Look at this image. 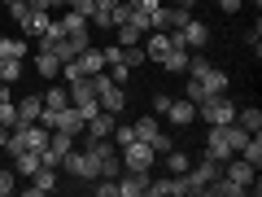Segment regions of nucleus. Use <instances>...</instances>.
<instances>
[{
    "mask_svg": "<svg viewBox=\"0 0 262 197\" xmlns=\"http://www.w3.org/2000/svg\"><path fill=\"white\" fill-rule=\"evenodd\" d=\"M13 171H18L22 180H31L39 171V153L35 149H18V153H13Z\"/></svg>",
    "mask_w": 262,
    "mask_h": 197,
    "instance_id": "nucleus-19",
    "label": "nucleus"
},
{
    "mask_svg": "<svg viewBox=\"0 0 262 197\" xmlns=\"http://www.w3.org/2000/svg\"><path fill=\"white\" fill-rule=\"evenodd\" d=\"M9 88H13V84H0V101H9Z\"/></svg>",
    "mask_w": 262,
    "mask_h": 197,
    "instance_id": "nucleus-46",
    "label": "nucleus"
},
{
    "mask_svg": "<svg viewBox=\"0 0 262 197\" xmlns=\"http://www.w3.org/2000/svg\"><path fill=\"white\" fill-rule=\"evenodd\" d=\"M184 96H188V101H201V96H206V88H201V79H184Z\"/></svg>",
    "mask_w": 262,
    "mask_h": 197,
    "instance_id": "nucleus-36",
    "label": "nucleus"
},
{
    "mask_svg": "<svg viewBox=\"0 0 262 197\" xmlns=\"http://www.w3.org/2000/svg\"><path fill=\"white\" fill-rule=\"evenodd\" d=\"M188 18H192V13L179 9V5H158V9H153V31H166L170 35V31H179Z\"/></svg>",
    "mask_w": 262,
    "mask_h": 197,
    "instance_id": "nucleus-6",
    "label": "nucleus"
},
{
    "mask_svg": "<svg viewBox=\"0 0 262 197\" xmlns=\"http://www.w3.org/2000/svg\"><path fill=\"white\" fill-rule=\"evenodd\" d=\"M114 123H118V114H92V119H88L83 123V131H79V136H83V141L88 145H92V141H105V136H114Z\"/></svg>",
    "mask_w": 262,
    "mask_h": 197,
    "instance_id": "nucleus-8",
    "label": "nucleus"
},
{
    "mask_svg": "<svg viewBox=\"0 0 262 197\" xmlns=\"http://www.w3.org/2000/svg\"><path fill=\"white\" fill-rule=\"evenodd\" d=\"M219 175H223V162H210V158H201L196 167H188L184 175H179V180H184V197H196V193H206V188L214 184Z\"/></svg>",
    "mask_w": 262,
    "mask_h": 197,
    "instance_id": "nucleus-2",
    "label": "nucleus"
},
{
    "mask_svg": "<svg viewBox=\"0 0 262 197\" xmlns=\"http://www.w3.org/2000/svg\"><path fill=\"white\" fill-rule=\"evenodd\" d=\"M44 105L48 110H61V105H70V92L66 88H44Z\"/></svg>",
    "mask_w": 262,
    "mask_h": 197,
    "instance_id": "nucleus-28",
    "label": "nucleus"
},
{
    "mask_svg": "<svg viewBox=\"0 0 262 197\" xmlns=\"http://www.w3.org/2000/svg\"><path fill=\"white\" fill-rule=\"evenodd\" d=\"M70 5H75V0H66V9H70Z\"/></svg>",
    "mask_w": 262,
    "mask_h": 197,
    "instance_id": "nucleus-47",
    "label": "nucleus"
},
{
    "mask_svg": "<svg viewBox=\"0 0 262 197\" xmlns=\"http://www.w3.org/2000/svg\"><path fill=\"white\" fill-rule=\"evenodd\" d=\"M162 158H166V167H170V175H184V171L192 167V158H188V153H179V149H170V153H162Z\"/></svg>",
    "mask_w": 262,
    "mask_h": 197,
    "instance_id": "nucleus-27",
    "label": "nucleus"
},
{
    "mask_svg": "<svg viewBox=\"0 0 262 197\" xmlns=\"http://www.w3.org/2000/svg\"><path fill=\"white\" fill-rule=\"evenodd\" d=\"M153 162H158V153H153L149 141L122 145V171H153Z\"/></svg>",
    "mask_w": 262,
    "mask_h": 197,
    "instance_id": "nucleus-5",
    "label": "nucleus"
},
{
    "mask_svg": "<svg viewBox=\"0 0 262 197\" xmlns=\"http://www.w3.org/2000/svg\"><path fill=\"white\" fill-rule=\"evenodd\" d=\"M236 127L249 131V136H253V131H262V110H258V105H249V110H241V105H236Z\"/></svg>",
    "mask_w": 262,
    "mask_h": 197,
    "instance_id": "nucleus-22",
    "label": "nucleus"
},
{
    "mask_svg": "<svg viewBox=\"0 0 262 197\" xmlns=\"http://www.w3.org/2000/svg\"><path fill=\"white\" fill-rule=\"evenodd\" d=\"M22 193H27V197H48V193H57V167H39Z\"/></svg>",
    "mask_w": 262,
    "mask_h": 197,
    "instance_id": "nucleus-9",
    "label": "nucleus"
},
{
    "mask_svg": "<svg viewBox=\"0 0 262 197\" xmlns=\"http://www.w3.org/2000/svg\"><path fill=\"white\" fill-rule=\"evenodd\" d=\"M158 66L166 70V75H184V70H188V48H179V44H175V48H170V53L162 57Z\"/></svg>",
    "mask_w": 262,
    "mask_h": 197,
    "instance_id": "nucleus-21",
    "label": "nucleus"
},
{
    "mask_svg": "<svg viewBox=\"0 0 262 197\" xmlns=\"http://www.w3.org/2000/svg\"><path fill=\"white\" fill-rule=\"evenodd\" d=\"M206 193H210V197H245V188L236 184V180H227V175H219L214 184L206 188Z\"/></svg>",
    "mask_w": 262,
    "mask_h": 197,
    "instance_id": "nucleus-23",
    "label": "nucleus"
},
{
    "mask_svg": "<svg viewBox=\"0 0 262 197\" xmlns=\"http://www.w3.org/2000/svg\"><path fill=\"white\" fill-rule=\"evenodd\" d=\"M140 48H144V57H149V62H162V57H166L175 44H170V35H166V31H149V35L140 40Z\"/></svg>",
    "mask_w": 262,
    "mask_h": 197,
    "instance_id": "nucleus-13",
    "label": "nucleus"
},
{
    "mask_svg": "<svg viewBox=\"0 0 262 197\" xmlns=\"http://www.w3.org/2000/svg\"><path fill=\"white\" fill-rule=\"evenodd\" d=\"M70 9H75V13H83V18H92V9H96V0H75V5H70Z\"/></svg>",
    "mask_w": 262,
    "mask_h": 197,
    "instance_id": "nucleus-41",
    "label": "nucleus"
},
{
    "mask_svg": "<svg viewBox=\"0 0 262 197\" xmlns=\"http://www.w3.org/2000/svg\"><path fill=\"white\" fill-rule=\"evenodd\" d=\"M131 27L140 31V35H149V31H153V13L149 9H131Z\"/></svg>",
    "mask_w": 262,
    "mask_h": 197,
    "instance_id": "nucleus-29",
    "label": "nucleus"
},
{
    "mask_svg": "<svg viewBox=\"0 0 262 197\" xmlns=\"http://www.w3.org/2000/svg\"><path fill=\"white\" fill-rule=\"evenodd\" d=\"M13 110H18V127H22V123H39L44 96H39V92H31V96H22V101H13Z\"/></svg>",
    "mask_w": 262,
    "mask_h": 197,
    "instance_id": "nucleus-14",
    "label": "nucleus"
},
{
    "mask_svg": "<svg viewBox=\"0 0 262 197\" xmlns=\"http://www.w3.org/2000/svg\"><path fill=\"white\" fill-rule=\"evenodd\" d=\"M140 31H136V27H131V22H122V27H118V44H140Z\"/></svg>",
    "mask_w": 262,
    "mask_h": 197,
    "instance_id": "nucleus-35",
    "label": "nucleus"
},
{
    "mask_svg": "<svg viewBox=\"0 0 262 197\" xmlns=\"http://www.w3.org/2000/svg\"><path fill=\"white\" fill-rule=\"evenodd\" d=\"M170 101H175V96H166V92H158V96H153V114H166V110H170Z\"/></svg>",
    "mask_w": 262,
    "mask_h": 197,
    "instance_id": "nucleus-40",
    "label": "nucleus"
},
{
    "mask_svg": "<svg viewBox=\"0 0 262 197\" xmlns=\"http://www.w3.org/2000/svg\"><path fill=\"white\" fill-rule=\"evenodd\" d=\"M179 9H196V5H201V0H175Z\"/></svg>",
    "mask_w": 262,
    "mask_h": 197,
    "instance_id": "nucleus-45",
    "label": "nucleus"
},
{
    "mask_svg": "<svg viewBox=\"0 0 262 197\" xmlns=\"http://www.w3.org/2000/svg\"><path fill=\"white\" fill-rule=\"evenodd\" d=\"M214 5H219V9H223V13H236V9H241V5H245V0H214Z\"/></svg>",
    "mask_w": 262,
    "mask_h": 197,
    "instance_id": "nucleus-44",
    "label": "nucleus"
},
{
    "mask_svg": "<svg viewBox=\"0 0 262 197\" xmlns=\"http://www.w3.org/2000/svg\"><path fill=\"white\" fill-rule=\"evenodd\" d=\"M149 171H118V197H149Z\"/></svg>",
    "mask_w": 262,
    "mask_h": 197,
    "instance_id": "nucleus-7",
    "label": "nucleus"
},
{
    "mask_svg": "<svg viewBox=\"0 0 262 197\" xmlns=\"http://www.w3.org/2000/svg\"><path fill=\"white\" fill-rule=\"evenodd\" d=\"M227 84H232V79H227V70H219V66H210L206 75H201V88H206V96H223V92H227Z\"/></svg>",
    "mask_w": 262,
    "mask_h": 197,
    "instance_id": "nucleus-16",
    "label": "nucleus"
},
{
    "mask_svg": "<svg viewBox=\"0 0 262 197\" xmlns=\"http://www.w3.org/2000/svg\"><path fill=\"white\" fill-rule=\"evenodd\" d=\"M170 149H175V141H170L166 131H158V136H153V153L162 158V153H170Z\"/></svg>",
    "mask_w": 262,
    "mask_h": 197,
    "instance_id": "nucleus-37",
    "label": "nucleus"
},
{
    "mask_svg": "<svg viewBox=\"0 0 262 197\" xmlns=\"http://www.w3.org/2000/svg\"><path fill=\"white\" fill-rule=\"evenodd\" d=\"M35 70H39V79H61V57L48 53V48H39L35 53Z\"/></svg>",
    "mask_w": 262,
    "mask_h": 197,
    "instance_id": "nucleus-15",
    "label": "nucleus"
},
{
    "mask_svg": "<svg viewBox=\"0 0 262 197\" xmlns=\"http://www.w3.org/2000/svg\"><path fill=\"white\" fill-rule=\"evenodd\" d=\"M105 70H110L114 84H127V75H131V66H105Z\"/></svg>",
    "mask_w": 262,
    "mask_h": 197,
    "instance_id": "nucleus-38",
    "label": "nucleus"
},
{
    "mask_svg": "<svg viewBox=\"0 0 262 197\" xmlns=\"http://www.w3.org/2000/svg\"><path fill=\"white\" fill-rule=\"evenodd\" d=\"M110 22H114V27H122V22H131V5H127V0H118V5L110 9Z\"/></svg>",
    "mask_w": 262,
    "mask_h": 197,
    "instance_id": "nucleus-34",
    "label": "nucleus"
},
{
    "mask_svg": "<svg viewBox=\"0 0 262 197\" xmlns=\"http://www.w3.org/2000/svg\"><path fill=\"white\" fill-rule=\"evenodd\" d=\"M249 141V131H241L236 123H214V127L206 131V158L210 162H227L241 153V145Z\"/></svg>",
    "mask_w": 262,
    "mask_h": 197,
    "instance_id": "nucleus-1",
    "label": "nucleus"
},
{
    "mask_svg": "<svg viewBox=\"0 0 262 197\" xmlns=\"http://www.w3.org/2000/svg\"><path fill=\"white\" fill-rule=\"evenodd\" d=\"M127 5H131V9H149V13H153V9L162 5V0H127Z\"/></svg>",
    "mask_w": 262,
    "mask_h": 197,
    "instance_id": "nucleus-43",
    "label": "nucleus"
},
{
    "mask_svg": "<svg viewBox=\"0 0 262 197\" xmlns=\"http://www.w3.org/2000/svg\"><path fill=\"white\" fill-rule=\"evenodd\" d=\"M110 141L122 149V145H131V141H136V127H127V123H114V136H110Z\"/></svg>",
    "mask_w": 262,
    "mask_h": 197,
    "instance_id": "nucleus-30",
    "label": "nucleus"
},
{
    "mask_svg": "<svg viewBox=\"0 0 262 197\" xmlns=\"http://www.w3.org/2000/svg\"><path fill=\"white\" fill-rule=\"evenodd\" d=\"M27 5H31V9H61L66 0H27Z\"/></svg>",
    "mask_w": 262,
    "mask_h": 197,
    "instance_id": "nucleus-42",
    "label": "nucleus"
},
{
    "mask_svg": "<svg viewBox=\"0 0 262 197\" xmlns=\"http://www.w3.org/2000/svg\"><path fill=\"white\" fill-rule=\"evenodd\" d=\"M27 53H31V44H27V35H0V57H18V62H27Z\"/></svg>",
    "mask_w": 262,
    "mask_h": 197,
    "instance_id": "nucleus-20",
    "label": "nucleus"
},
{
    "mask_svg": "<svg viewBox=\"0 0 262 197\" xmlns=\"http://www.w3.org/2000/svg\"><path fill=\"white\" fill-rule=\"evenodd\" d=\"M149 197H184V180H179V175L149 180Z\"/></svg>",
    "mask_w": 262,
    "mask_h": 197,
    "instance_id": "nucleus-17",
    "label": "nucleus"
},
{
    "mask_svg": "<svg viewBox=\"0 0 262 197\" xmlns=\"http://www.w3.org/2000/svg\"><path fill=\"white\" fill-rule=\"evenodd\" d=\"M22 79V62L18 57H0V84H18Z\"/></svg>",
    "mask_w": 262,
    "mask_h": 197,
    "instance_id": "nucleus-26",
    "label": "nucleus"
},
{
    "mask_svg": "<svg viewBox=\"0 0 262 197\" xmlns=\"http://www.w3.org/2000/svg\"><path fill=\"white\" fill-rule=\"evenodd\" d=\"M88 27H92V22H88L83 13L66 9V18H61V31H66L70 40H79V44H92V31H88Z\"/></svg>",
    "mask_w": 262,
    "mask_h": 197,
    "instance_id": "nucleus-11",
    "label": "nucleus"
},
{
    "mask_svg": "<svg viewBox=\"0 0 262 197\" xmlns=\"http://www.w3.org/2000/svg\"><path fill=\"white\" fill-rule=\"evenodd\" d=\"M241 158H245V162H253V167H262V136H258V131H253L249 141L241 145Z\"/></svg>",
    "mask_w": 262,
    "mask_h": 197,
    "instance_id": "nucleus-25",
    "label": "nucleus"
},
{
    "mask_svg": "<svg viewBox=\"0 0 262 197\" xmlns=\"http://www.w3.org/2000/svg\"><path fill=\"white\" fill-rule=\"evenodd\" d=\"M13 188H18V171H13V167H5V171H0V197H9Z\"/></svg>",
    "mask_w": 262,
    "mask_h": 197,
    "instance_id": "nucleus-32",
    "label": "nucleus"
},
{
    "mask_svg": "<svg viewBox=\"0 0 262 197\" xmlns=\"http://www.w3.org/2000/svg\"><path fill=\"white\" fill-rule=\"evenodd\" d=\"M0 127H18V110H13V101H0Z\"/></svg>",
    "mask_w": 262,
    "mask_h": 197,
    "instance_id": "nucleus-33",
    "label": "nucleus"
},
{
    "mask_svg": "<svg viewBox=\"0 0 262 197\" xmlns=\"http://www.w3.org/2000/svg\"><path fill=\"white\" fill-rule=\"evenodd\" d=\"M196 119L206 123V127H214V123H236V101L232 96H201L196 101Z\"/></svg>",
    "mask_w": 262,
    "mask_h": 197,
    "instance_id": "nucleus-3",
    "label": "nucleus"
},
{
    "mask_svg": "<svg viewBox=\"0 0 262 197\" xmlns=\"http://www.w3.org/2000/svg\"><path fill=\"white\" fill-rule=\"evenodd\" d=\"M18 27H22V35H27V40H39L48 27H53V13H48V9H31Z\"/></svg>",
    "mask_w": 262,
    "mask_h": 197,
    "instance_id": "nucleus-12",
    "label": "nucleus"
},
{
    "mask_svg": "<svg viewBox=\"0 0 262 197\" xmlns=\"http://www.w3.org/2000/svg\"><path fill=\"white\" fill-rule=\"evenodd\" d=\"M75 62H79V70H83V75H101V70H105V53H101V48H92V44H88Z\"/></svg>",
    "mask_w": 262,
    "mask_h": 197,
    "instance_id": "nucleus-18",
    "label": "nucleus"
},
{
    "mask_svg": "<svg viewBox=\"0 0 262 197\" xmlns=\"http://www.w3.org/2000/svg\"><path fill=\"white\" fill-rule=\"evenodd\" d=\"M223 175H227V180H236V184H241L245 193H253V197L262 193V184H258V167H253V162H245L241 153L223 162Z\"/></svg>",
    "mask_w": 262,
    "mask_h": 197,
    "instance_id": "nucleus-4",
    "label": "nucleus"
},
{
    "mask_svg": "<svg viewBox=\"0 0 262 197\" xmlns=\"http://www.w3.org/2000/svg\"><path fill=\"white\" fill-rule=\"evenodd\" d=\"M162 131V123H158V114H144L140 123H136V141H149L153 145V136Z\"/></svg>",
    "mask_w": 262,
    "mask_h": 197,
    "instance_id": "nucleus-24",
    "label": "nucleus"
},
{
    "mask_svg": "<svg viewBox=\"0 0 262 197\" xmlns=\"http://www.w3.org/2000/svg\"><path fill=\"white\" fill-rule=\"evenodd\" d=\"M166 119H170V127H192L196 123V105L188 101V96H175V101H170V110H166Z\"/></svg>",
    "mask_w": 262,
    "mask_h": 197,
    "instance_id": "nucleus-10",
    "label": "nucleus"
},
{
    "mask_svg": "<svg viewBox=\"0 0 262 197\" xmlns=\"http://www.w3.org/2000/svg\"><path fill=\"white\" fill-rule=\"evenodd\" d=\"M258 40H262V31H258V22H253V31H249V35H245V44H249V48H253V57H258V53H262V44H258Z\"/></svg>",
    "mask_w": 262,
    "mask_h": 197,
    "instance_id": "nucleus-39",
    "label": "nucleus"
},
{
    "mask_svg": "<svg viewBox=\"0 0 262 197\" xmlns=\"http://www.w3.org/2000/svg\"><path fill=\"white\" fill-rule=\"evenodd\" d=\"M0 5L9 9V18H13V22H22V18L31 13V5H27V0H0Z\"/></svg>",
    "mask_w": 262,
    "mask_h": 197,
    "instance_id": "nucleus-31",
    "label": "nucleus"
}]
</instances>
